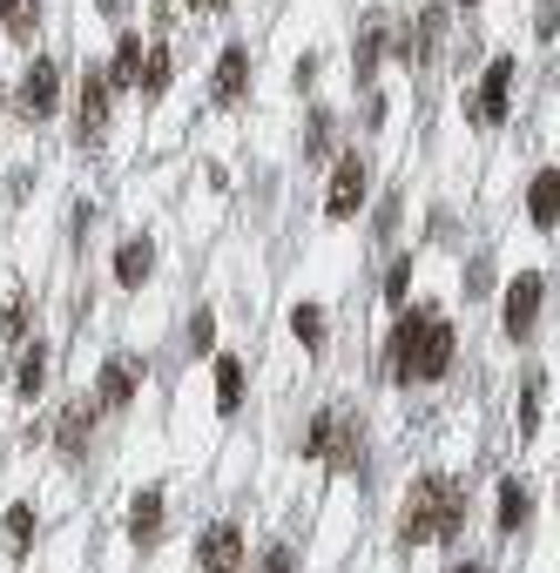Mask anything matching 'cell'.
Wrapping results in <instances>:
<instances>
[{
    "instance_id": "obj_1",
    "label": "cell",
    "mask_w": 560,
    "mask_h": 573,
    "mask_svg": "<svg viewBox=\"0 0 560 573\" xmlns=\"http://www.w3.org/2000/svg\"><path fill=\"white\" fill-rule=\"evenodd\" d=\"M459 526H466L459 485H446V479H419V485H413V507H406V540L426 546V540H452Z\"/></svg>"
},
{
    "instance_id": "obj_2",
    "label": "cell",
    "mask_w": 560,
    "mask_h": 573,
    "mask_svg": "<svg viewBox=\"0 0 560 573\" xmlns=\"http://www.w3.org/2000/svg\"><path fill=\"white\" fill-rule=\"evenodd\" d=\"M446 365H452V324L432 310L426 324H419V338H413V358H406V378L413 385H432V378H446Z\"/></svg>"
},
{
    "instance_id": "obj_3",
    "label": "cell",
    "mask_w": 560,
    "mask_h": 573,
    "mask_svg": "<svg viewBox=\"0 0 560 573\" xmlns=\"http://www.w3.org/2000/svg\"><path fill=\"white\" fill-rule=\"evenodd\" d=\"M54 102H61V68H54L48 54H34L28 81H21V115H28V122H48Z\"/></svg>"
},
{
    "instance_id": "obj_4",
    "label": "cell",
    "mask_w": 560,
    "mask_h": 573,
    "mask_svg": "<svg viewBox=\"0 0 560 573\" xmlns=\"http://www.w3.org/2000/svg\"><path fill=\"white\" fill-rule=\"evenodd\" d=\"M507 95H513V54H500L493 68H487V81H479V102H472V122H500L507 115Z\"/></svg>"
},
{
    "instance_id": "obj_5",
    "label": "cell",
    "mask_w": 560,
    "mask_h": 573,
    "mask_svg": "<svg viewBox=\"0 0 560 573\" xmlns=\"http://www.w3.org/2000/svg\"><path fill=\"white\" fill-rule=\"evenodd\" d=\"M533 310H540V270H520L513 290H507V304H500L507 338H527V331H533Z\"/></svg>"
},
{
    "instance_id": "obj_6",
    "label": "cell",
    "mask_w": 560,
    "mask_h": 573,
    "mask_svg": "<svg viewBox=\"0 0 560 573\" xmlns=\"http://www.w3.org/2000/svg\"><path fill=\"white\" fill-rule=\"evenodd\" d=\"M358 203H365V162L345 155L338 170H332V190H325V216H352Z\"/></svg>"
},
{
    "instance_id": "obj_7",
    "label": "cell",
    "mask_w": 560,
    "mask_h": 573,
    "mask_svg": "<svg viewBox=\"0 0 560 573\" xmlns=\"http://www.w3.org/2000/svg\"><path fill=\"white\" fill-rule=\"evenodd\" d=\"M196 553H203V573H236V566H244V533H236V526H210Z\"/></svg>"
},
{
    "instance_id": "obj_8",
    "label": "cell",
    "mask_w": 560,
    "mask_h": 573,
    "mask_svg": "<svg viewBox=\"0 0 560 573\" xmlns=\"http://www.w3.org/2000/svg\"><path fill=\"white\" fill-rule=\"evenodd\" d=\"M102 129H109V81H102V74H89V81H82V115H74V135L95 142Z\"/></svg>"
},
{
    "instance_id": "obj_9",
    "label": "cell",
    "mask_w": 560,
    "mask_h": 573,
    "mask_svg": "<svg viewBox=\"0 0 560 573\" xmlns=\"http://www.w3.org/2000/svg\"><path fill=\"white\" fill-rule=\"evenodd\" d=\"M527 209H533V229H553V223H560V170H540V176H533Z\"/></svg>"
},
{
    "instance_id": "obj_10",
    "label": "cell",
    "mask_w": 560,
    "mask_h": 573,
    "mask_svg": "<svg viewBox=\"0 0 560 573\" xmlns=\"http://www.w3.org/2000/svg\"><path fill=\"white\" fill-rule=\"evenodd\" d=\"M149 264H155V243L149 236H135V243H122V250H115V284H149Z\"/></svg>"
},
{
    "instance_id": "obj_11",
    "label": "cell",
    "mask_w": 560,
    "mask_h": 573,
    "mask_svg": "<svg viewBox=\"0 0 560 573\" xmlns=\"http://www.w3.org/2000/svg\"><path fill=\"white\" fill-rule=\"evenodd\" d=\"M129 533H135L142 546L163 533V493H155V485H142V493H135V507H129Z\"/></svg>"
},
{
    "instance_id": "obj_12",
    "label": "cell",
    "mask_w": 560,
    "mask_h": 573,
    "mask_svg": "<svg viewBox=\"0 0 560 573\" xmlns=\"http://www.w3.org/2000/svg\"><path fill=\"white\" fill-rule=\"evenodd\" d=\"M432 310H406L398 317V331H391V351H385V365H391V378L406 385V358H413V338H419V324H426Z\"/></svg>"
},
{
    "instance_id": "obj_13",
    "label": "cell",
    "mask_w": 560,
    "mask_h": 573,
    "mask_svg": "<svg viewBox=\"0 0 560 573\" xmlns=\"http://www.w3.org/2000/svg\"><path fill=\"white\" fill-rule=\"evenodd\" d=\"M244 81H251V54L244 48H223V61H216V102H236V95H244Z\"/></svg>"
},
{
    "instance_id": "obj_14",
    "label": "cell",
    "mask_w": 560,
    "mask_h": 573,
    "mask_svg": "<svg viewBox=\"0 0 560 573\" xmlns=\"http://www.w3.org/2000/svg\"><path fill=\"white\" fill-rule=\"evenodd\" d=\"M236 405H244V358H230V351H223V358H216V412L230 419Z\"/></svg>"
},
{
    "instance_id": "obj_15",
    "label": "cell",
    "mask_w": 560,
    "mask_h": 573,
    "mask_svg": "<svg viewBox=\"0 0 560 573\" xmlns=\"http://www.w3.org/2000/svg\"><path fill=\"white\" fill-rule=\"evenodd\" d=\"M135 378H142V365H129V358H109V365H102V405H129Z\"/></svg>"
},
{
    "instance_id": "obj_16",
    "label": "cell",
    "mask_w": 560,
    "mask_h": 573,
    "mask_svg": "<svg viewBox=\"0 0 560 573\" xmlns=\"http://www.w3.org/2000/svg\"><path fill=\"white\" fill-rule=\"evenodd\" d=\"M135 74H142V41L122 34V41H115V68H109L102 81H109V89H135Z\"/></svg>"
},
{
    "instance_id": "obj_17",
    "label": "cell",
    "mask_w": 560,
    "mask_h": 573,
    "mask_svg": "<svg viewBox=\"0 0 560 573\" xmlns=\"http://www.w3.org/2000/svg\"><path fill=\"white\" fill-rule=\"evenodd\" d=\"M41 385H48V351H41V345H28V351H21V365H14V391H21V398H34Z\"/></svg>"
},
{
    "instance_id": "obj_18",
    "label": "cell",
    "mask_w": 560,
    "mask_h": 573,
    "mask_svg": "<svg viewBox=\"0 0 560 573\" xmlns=\"http://www.w3.org/2000/svg\"><path fill=\"white\" fill-rule=\"evenodd\" d=\"M135 81H142L149 102L163 95V89H170V48H142V74H135Z\"/></svg>"
},
{
    "instance_id": "obj_19",
    "label": "cell",
    "mask_w": 560,
    "mask_h": 573,
    "mask_svg": "<svg viewBox=\"0 0 560 573\" xmlns=\"http://www.w3.org/2000/svg\"><path fill=\"white\" fill-rule=\"evenodd\" d=\"M291 331L304 338V351H317V345H325V310H317V304H297V310H291Z\"/></svg>"
},
{
    "instance_id": "obj_20",
    "label": "cell",
    "mask_w": 560,
    "mask_h": 573,
    "mask_svg": "<svg viewBox=\"0 0 560 573\" xmlns=\"http://www.w3.org/2000/svg\"><path fill=\"white\" fill-rule=\"evenodd\" d=\"M527 520V479H500V526L513 533Z\"/></svg>"
},
{
    "instance_id": "obj_21",
    "label": "cell",
    "mask_w": 560,
    "mask_h": 573,
    "mask_svg": "<svg viewBox=\"0 0 560 573\" xmlns=\"http://www.w3.org/2000/svg\"><path fill=\"white\" fill-rule=\"evenodd\" d=\"M0 526H8V553H28L34 546V507H8V520H0Z\"/></svg>"
},
{
    "instance_id": "obj_22",
    "label": "cell",
    "mask_w": 560,
    "mask_h": 573,
    "mask_svg": "<svg viewBox=\"0 0 560 573\" xmlns=\"http://www.w3.org/2000/svg\"><path fill=\"white\" fill-rule=\"evenodd\" d=\"M89 426H95V412H89V405H68V412H61V446H68V452H82Z\"/></svg>"
},
{
    "instance_id": "obj_23",
    "label": "cell",
    "mask_w": 560,
    "mask_h": 573,
    "mask_svg": "<svg viewBox=\"0 0 560 573\" xmlns=\"http://www.w3.org/2000/svg\"><path fill=\"white\" fill-rule=\"evenodd\" d=\"M332 439H338V419H332V412H317V419H310L304 452H310V459H325V452H332Z\"/></svg>"
},
{
    "instance_id": "obj_24",
    "label": "cell",
    "mask_w": 560,
    "mask_h": 573,
    "mask_svg": "<svg viewBox=\"0 0 560 573\" xmlns=\"http://www.w3.org/2000/svg\"><path fill=\"white\" fill-rule=\"evenodd\" d=\"M8 28H14V41H34V28H41V8H34V0H14Z\"/></svg>"
},
{
    "instance_id": "obj_25",
    "label": "cell",
    "mask_w": 560,
    "mask_h": 573,
    "mask_svg": "<svg viewBox=\"0 0 560 573\" xmlns=\"http://www.w3.org/2000/svg\"><path fill=\"white\" fill-rule=\"evenodd\" d=\"M28 324H34V310L14 297V304H8V317H0V331H8V345H21V338H28Z\"/></svg>"
},
{
    "instance_id": "obj_26",
    "label": "cell",
    "mask_w": 560,
    "mask_h": 573,
    "mask_svg": "<svg viewBox=\"0 0 560 573\" xmlns=\"http://www.w3.org/2000/svg\"><path fill=\"white\" fill-rule=\"evenodd\" d=\"M210 345H216V317L196 310V317H190V351H210Z\"/></svg>"
},
{
    "instance_id": "obj_27",
    "label": "cell",
    "mask_w": 560,
    "mask_h": 573,
    "mask_svg": "<svg viewBox=\"0 0 560 573\" xmlns=\"http://www.w3.org/2000/svg\"><path fill=\"white\" fill-rule=\"evenodd\" d=\"M406 290H413V264H391V277H385V297L406 310Z\"/></svg>"
},
{
    "instance_id": "obj_28",
    "label": "cell",
    "mask_w": 560,
    "mask_h": 573,
    "mask_svg": "<svg viewBox=\"0 0 560 573\" xmlns=\"http://www.w3.org/2000/svg\"><path fill=\"white\" fill-rule=\"evenodd\" d=\"M378 48H385V34H378V28H365V41H358V81L378 68Z\"/></svg>"
},
{
    "instance_id": "obj_29",
    "label": "cell",
    "mask_w": 560,
    "mask_h": 573,
    "mask_svg": "<svg viewBox=\"0 0 560 573\" xmlns=\"http://www.w3.org/2000/svg\"><path fill=\"white\" fill-rule=\"evenodd\" d=\"M257 573H297V553H291V546H277V553H271Z\"/></svg>"
},
{
    "instance_id": "obj_30",
    "label": "cell",
    "mask_w": 560,
    "mask_h": 573,
    "mask_svg": "<svg viewBox=\"0 0 560 573\" xmlns=\"http://www.w3.org/2000/svg\"><path fill=\"white\" fill-rule=\"evenodd\" d=\"M325 142H332V122H325V115H310V155H325Z\"/></svg>"
},
{
    "instance_id": "obj_31",
    "label": "cell",
    "mask_w": 560,
    "mask_h": 573,
    "mask_svg": "<svg viewBox=\"0 0 560 573\" xmlns=\"http://www.w3.org/2000/svg\"><path fill=\"white\" fill-rule=\"evenodd\" d=\"M95 8H102V14H122V8H129V0H95Z\"/></svg>"
},
{
    "instance_id": "obj_32",
    "label": "cell",
    "mask_w": 560,
    "mask_h": 573,
    "mask_svg": "<svg viewBox=\"0 0 560 573\" xmlns=\"http://www.w3.org/2000/svg\"><path fill=\"white\" fill-rule=\"evenodd\" d=\"M8 14H14V0H0V21H8Z\"/></svg>"
},
{
    "instance_id": "obj_33",
    "label": "cell",
    "mask_w": 560,
    "mask_h": 573,
    "mask_svg": "<svg viewBox=\"0 0 560 573\" xmlns=\"http://www.w3.org/2000/svg\"><path fill=\"white\" fill-rule=\"evenodd\" d=\"M196 8H210V14H216V0H196Z\"/></svg>"
},
{
    "instance_id": "obj_34",
    "label": "cell",
    "mask_w": 560,
    "mask_h": 573,
    "mask_svg": "<svg viewBox=\"0 0 560 573\" xmlns=\"http://www.w3.org/2000/svg\"><path fill=\"white\" fill-rule=\"evenodd\" d=\"M452 573H479V566H452Z\"/></svg>"
}]
</instances>
